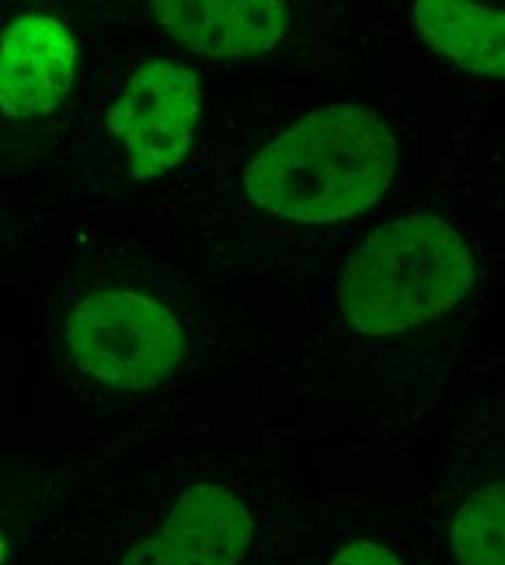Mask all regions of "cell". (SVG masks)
<instances>
[{
  "instance_id": "6da1fadb",
  "label": "cell",
  "mask_w": 505,
  "mask_h": 565,
  "mask_svg": "<svg viewBox=\"0 0 505 565\" xmlns=\"http://www.w3.org/2000/svg\"><path fill=\"white\" fill-rule=\"evenodd\" d=\"M397 159V140L379 114L354 105L327 107L264 146L244 174V188L264 212L329 224L375 207Z\"/></svg>"
},
{
  "instance_id": "7a4b0ae2",
  "label": "cell",
  "mask_w": 505,
  "mask_h": 565,
  "mask_svg": "<svg viewBox=\"0 0 505 565\" xmlns=\"http://www.w3.org/2000/svg\"><path fill=\"white\" fill-rule=\"evenodd\" d=\"M473 285L475 259L460 228L432 213L406 215L351 255L340 309L361 335H390L446 316Z\"/></svg>"
},
{
  "instance_id": "3957f363",
  "label": "cell",
  "mask_w": 505,
  "mask_h": 565,
  "mask_svg": "<svg viewBox=\"0 0 505 565\" xmlns=\"http://www.w3.org/2000/svg\"><path fill=\"white\" fill-rule=\"evenodd\" d=\"M66 344L78 370L114 390H152L186 356L179 320L157 300L127 289H98L74 305Z\"/></svg>"
},
{
  "instance_id": "277c9868",
  "label": "cell",
  "mask_w": 505,
  "mask_h": 565,
  "mask_svg": "<svg viewBox=\"0 0 505 565\" xmlns=\"http://www.w3.org/2000/svg\"><path fill=\"white\" fill-rule=\"evenodd\" d=\"M201 107V78L188 66L157 60L131 76L109 111V131L136 181L159 179L186 159Z\"/></svg>"
},
{
  "instance_id": "5b68a950",
  "label": "cell",
  "mask_w": 505,
  "mask_h": 565,
  "mask_svg": "<svg viewBox=\"0 0 505 565\" xmlns=\"http://www.w3.org/2000/svg\"><path fill=\"white\" fill-rule=\"evenodd\" d=\"M251 535L253 522L242 498L217 483L192 486L120 565H238Z\"/></svg>"
},
{
  "instance_id": "8992f818",
  "label": "cell",
  "mask_w": 505,
  "mask_h": 565,
  "mask_svg": "<svg viewBox=\"0 0 505 565\" xmlns=\"http://www.w3.org/2000/svg\"><path fill=\"white\" fill-rule=\"evenodd\" d=\"M76 74V42L55 18L27 13L0 35V114L42 118L69 96Z\"/></svg>"
},
{
  "instance_id": "52a82bcc",
  "label": "cell",
  "mask_w": 505,
  "mask_h": 565,
  "mask_svg": "<svg viewBox=\"0 0 505 565\" xmlns=\"http://www.w3.org/2000/svg\"><path fill=\"white\" fill-rule=\"evenodd\" d=\"M152 11L172 40L206 57L266 53L294 18V9L277 0H161Z\"/></svg>"
},
{
  "instance_id": "ba28073f",
  "label": "cell",
  "mask_w": 505,
  "mask_h": 565,
  "mask_svg": "<svg viewBox=\"0 0 505 565\" xmlns=\"http://www.w3.org/2000/svg\"><path fill=\"white\" fill-rule=\"evenodd\" d=\"M423 40L462 71L504 78L505 18L502 11L460 2L419 0L412 9Z\"/></svg>"
},
{
  "instance_id": "9c48e42d",
  "label": "cell",
  "mask_w": 505,
  "mask_h": 565,
  "mask_svg": "<svg viewBox=\"0 0 505 565\" xmlns=\"http://www.w3.org/2000/svg\"><path fill=\"white\" fill-rule=\"evenodd\" d=\"M504 488L469 495L455 511L449 542L455 565H505Z\"/></svg>"
},
{
  "instance_id": "30bf717a",
  "label": "cell",
  "mask_w": 505,
  "mask_h": 565,
  "mask_svg": "<svg viewBox=\"0 0 505 565\" xmlns=\"http://www.w3.org/2000/svg\"><path fill=\"white\" fill-rule=\"evenodd\" d=\"M327 565H403L401 564V559L392 553V551H388V548H383V546H379V544H375V542H368V540H360V542H351V544H347L345 548H340L334 557H332V562Z\"/></svg>"
},
{
  "instance_id": "8fae6325",
  "label": "cell",
  "mask_w": 505,
  "mask_h": 565,
  "mask_svg": "<svg viewBox=\"0 0 505 565\" xmlns=\"http://www.w3.org/2000/svg\"><path fill=\"white\" fill-rule=\"evenodd\" d=\"M7 557H9V544H7L4 535L0 533V565L7 564Z\"/></svg>"
}]
</instances>
